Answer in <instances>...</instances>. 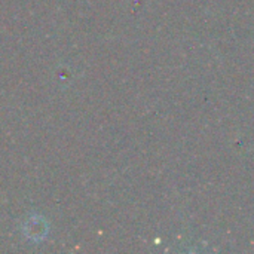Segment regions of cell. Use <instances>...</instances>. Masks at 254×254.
Returning <instances> with one entry per match:
<instances>
[{"mask_svg":"<svg viewBox=\"0 0 254 254\" xmlns=\"http://www.w3.org/2000/svg\"><path fill=\"white\" fill-rule=\"evenodd\" d=\"M24 234L33 241H40L48 235V223L42 217H30L24 223Z\"/></svg>","mask_w":254,"mask_h":254,"instance_id":"obj_1","label":"cell"}]
</instances>
